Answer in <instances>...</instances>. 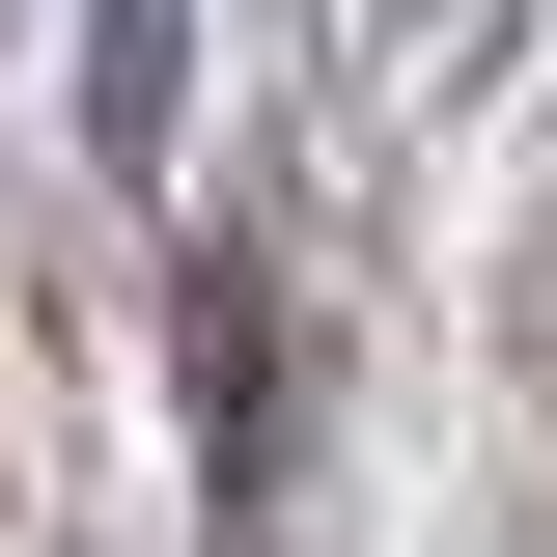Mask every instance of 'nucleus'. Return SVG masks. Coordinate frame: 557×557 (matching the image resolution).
<instances>
[{
	"instance_id": "obj_1",
	"label": "nucleus",
	"mask_w": 557,
	"mask_h": 557,
	"mask_svg": "<svg viewBox=\"0 0 557 557\" xmlns=\"http://www.w3.org/2000/svg\"><path fill=\"white\" fill-rule=\"evenodd\" d=\"M84 139H112V168L196 139V0H84Z\"/></svg>"
},
{
	"instance_id": "obj_2",
	"label": "nucleus",
	"mask_w": 557,
	"mask_h": 557,
	"mask_svg": "<svg viewBox=\"0 0 557 557\" xmlns=\"http://www.w3.org/2000/svg\"><path fill=\"white\" fill-rule=\"evenodd\" d=\"M446 28H502V0H362V57H446Z\"/></svg>"
},
{
	"instance_id": "obj_3",
	"label": "nucleus",
	"mask_w": 557,
	"mask_h": 557,
	"mask_svg": "<svg viewBox=\"0 0 557 557\" xmlns=\"http://www.w3.org/2000/svg\"><path fill=\"white\" fill-rule=\"evenodd\" d=\"M530 391H557V223H530Z\"/></svg>"
}]
</instances>
